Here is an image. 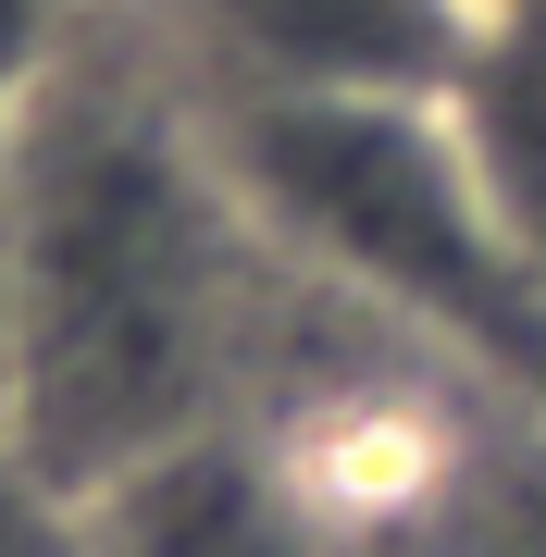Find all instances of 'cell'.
Returning a JSON list of instances; mask_svg holds the SVG:
<instances>
[{"label":"cell","instance_id":"3","mask_svg":"<svg viewBox=\"0 0 546 557\" xmlns=\"http://www.w3.org/2000/svg\"><path fill=\"white\" fill-rule=\"evenodd\" d=\"M199 100H447L485 0H137Z\"/></svg>","mask_w":546,"mask_h":557},{"label":"cell","instance_id":"7","mask_svg":"<svg viewBox=\"0 0 546 557\" xmlns=\"http://www.w3.org/2000/svg\"><path fill=\"white\" fill-rule=\"evenodd\" d=\"M87 13H100V0H0V161H13L25 112H38L50 62L75 50V25H87Z\"/></svg>","mask_w":546,"mask_h":557},{"label":"cell","instance_id":"4","mask_svg":"<svg viewBox=\"0 0 546 557\" xmlns=\"http://www.w3.org/2000/svg\"><path fill=\"white\" fill-rule=\"evenodd\" d=\"M75 508H87V557H348L248 421H211V434L137 458Z\"/></svg>","mask_w":546,"mask_h":557},{"label":"cell","instance_id":"2","mask_svg":"<svg viewBox=\"0 0 546 557\" xmlns=\"http://www.w3.org/2000/svg\"><path fill=\"white\" fill-rule=\"evenodd\" d=\"M211 137L286 260L546 397V273L485 199L447 100H211Z\"/></svg>","mask_w":546,"mask_h":557},{"label":"cell","instance_id":"1","mask_svg":"<svg viewBox=\"0 0 546 557\" xmlns=\"http://www.w3.org/2000/svg\"><path fill=\"white\" fill-rule=\"evenodd\" d=\"M274 236L162 25L100 0L0 161V458L50 496L236 421Z\"/></svg>","mask_w":546,"mask_h":557},{"label":"cell","instance_id":"5","mask_svg":"<svg viewBox=\"0 0 546 557\" xmlns=\"http://www.w3.org/2000/svg\"><path fill=\"white\" fill-rule=\"evenodd\" d=\"M447 124H460L485 199L509 211L522 260L546 273V0H485L460 75H447Z\"/></svg>","mask_w":546,"mask_h":557},{"label":"cell","instance_id":"6","mask_svg":"<svg viewBox=\"0 0 546 557\" xmlns=\"http://www.w3.org/2000/svg\"><path fill=\"white\" fill-rule=\"evenodd\" d=\"M410 557H546V397L497 384L460 434V471Z\"/></svg>","mask_w":546,"mask_h":557},{"label":"cell","instance_id":"8","mask_svg":"<svg viewBox=\"0 0 546 557\" xmlns=\"http://www.w3.org/2000/svg\"><path fill=\"white\" fill-rule=\"evenodd\" d=\"M0 557H87V508L0 458Z\"/></svg>","mask_w":546,"mask_h":557}]
</instances>
